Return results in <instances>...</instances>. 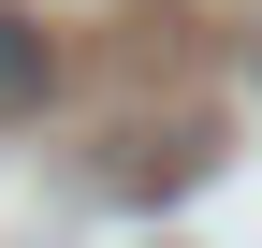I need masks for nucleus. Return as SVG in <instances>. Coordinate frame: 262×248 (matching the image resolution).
I'll use <instances>...</instances> for the list:
<instances>
[{
  "instance_id": "obj_1",
  "label": "nucleus",
  "mask_w": 262,
  "mask_h": 248,
  "mask_svg": "<svg viewBox=\"0 0 262 248\" xmlns=\"http://www.w3.org/2000/svg\"><path fill=\"white\" fill-rule=\"evenodd\" d=\"M44 73H58V58H44V29H29V15H0V102H44Z\"/></svg>"
}]
</instances>
